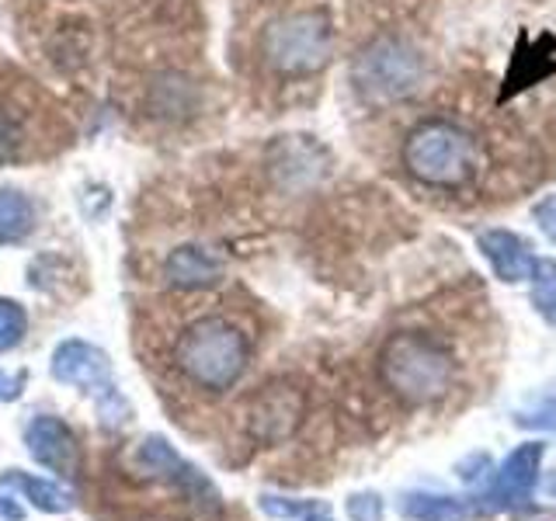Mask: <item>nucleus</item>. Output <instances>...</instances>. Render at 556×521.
I'll list each match as a JSON object with an SVG mask.
<instances>
[{
	"mask_svg": "<svg viewBox=\"0 0 556 521\" xmlns=\"http://www.w3.org/2000/svg\"><path fill=\"white\" fill-rule=\"evenodd\" d=\"M379 376L404 404H431L448 393L456 361L425 334H393L379 352Z\"/></svg>",
	"mask_w": 556,
	"mask_h": 521,
	"instance_id": "f257e3e1",
	"label": "nucleus"
},
{
	"mask_svg": "<svg viewBox=\"0 0 556 521\" xmlns=\"http://www.w3.org/2000/svg\"><path fill=\"white\" fill-rule=\"evenodd\" d=\"M404 167L428 188H466L480 170V150L473 136L452 122H425L404 143Z\"/></svg>",
	"mask_w": 556,
	"mask_h": 521,
	"instance_id": "f03ea898",
	"label": "nucleus"
},
{
	"mask_svg": "<svg viewBox=\"0 0 556 521\" xmlns=\"http://www.w3.org/2000/svg\"><path fill=\"white\" fill-rule=\"evenodd\" d=\"M181 372L205 390H226L248 365V338L223 317H202L191 323L174 347Z\"/></svg>",
	"mask_w": 556,
	"mask_h": 521,
	"instance_id": "7ed1b4c3",
	"label": "nucleus"
},
{
	"mask_svg": "<svg viewBox=\"0 0 556 521\" xmlns=\"http://www.w3.org/2000/svg\"><path fill=\"white\" fill-rule=\"evenodd\" d=\"M265 63L282 77L320 74L334 52V28L327 11H292L275 17L261 35Z\"/></svg>",
	"mask_w": 556,
	"mask_h": 521,
	"instance_id": "20e7f679",
	"label": "nucleus"
},
{
	"mask_svg": "<svg viewBox=\"0 0 556 521\" xmlns=\"http://www.w3.org/2000/svg\"><path fill=\"white\" fill-rule=\"evenodd\" d=\"M425 80V56L400 35H379L352 60V87L362 101L390 104L414 94Z\"/></svg>",
	"mask_w": 556,
	"mask_h": 521,
	"instance_id": "39448f33",
	"label": "nucleus"
},
{
	"mask_svg": "<svg viewBox=\"0 0 556 521\" xmlns=\"http://www.w3.org/2000/svg\"><path fill=\"white\" fill-rule=\"evenodd\" d=\"M477 247L486 260H491V268L501 282L515 285V282H529L532 278L535 254L526 237H518L511 230H483L477 237Z\"/></svg>",
	"mask_w": 556,
	"mask_h": 521,
	"instance_id": "423d86ee",
	"label": "nucleus"
},
{
	"mask_svg": "<svg viewBox=\"0 0 556 521\" xmlns=\"http://www.w3.org/2000/svg\"><path fill=\"white\" fill-rule=\"evenodd\" d=\"M539 459H543V448L539 445H526L518 448L515 456L501 466V473L494 480V491L486 494V504H518L532 494L535 476H539Z\"/></svg>",
	"mask_w": 556,
	"mask_h": 521,
	"instance_id": "0eeeda50",
	"label": "nucleus"
},
{
	"mask_svg": "<svg viewBox=\"0 0 556 521\" xmlns=\"http://www.w3.org/2000/svg\"><path fill=\"white\" fill-rule=\"evenodd\" d=\"M300 421V393L289 386H265L254 399V431L265 439H282Z\"/></svg>",
	"mask_w": 556,
	"mask_h": 521,
	"instance_id": "6e6552de",
	"label": "nucleus"
},
{
	"mask_svg": "<svg viewBox=\"0 0 556 521\" xmlns=\"http://www.w3.org/2000/svg\"><path fill=\"white\" fill-rule=\"evenodd\" d=\"M167 278L181 289H202L219 282V265L199 247H178L167 257Z\"/></svg>",
	"mask_w": 556,
	"mask_h": 521,
	"instance_id": "1a4fd4ad",
	"label": "nucleus"
},
{
	"mask_svg": "<svg viewBox=\"0 0 556 521\" xmlns=\"http://www.w3.org/2000/svg\"><path fill=\"white\" fill-rule=\"evenodd\" d=\"M35 226V205L28 202V195L14 188L0 191V243H17L31 233Z\"/></svg>",
	"mask_w": 556,
	"mask_h": 521,
	"instance_id": "9d476101",
	"label": "nucleus"
},
{
	"mask_svg": "<svg viewBox=\"0 0 556 521\" xmlns=\"http://www.w3.org/2000/svg\"><path fill=\"white\" fill-rule=\"evenodd\" d=\"M543 74H549V56H546V49L529 52V49H526V39H521V46L515 49V60H511L508 91H504V98H508L511 91H521V87L535 84Z\"/></svg>",
	"mask_w": 556,
	"mask_h": 521,
	"instance_id": "9b49d317",
	"label": "nucleus"
},
{
	"mask_svg": "<svg viewBox=\"0 0 556 521\" xmlns=\"http://www.w3.org/2000/svg\"><path fill=\"white\" fill-rule=\"evenodd\" d=\"M529 282H532V306L543 313L549 323H556V260L535 257Z\"/></svg>",
	"mask_w": 556,
	"mask_h": 521,
	"instance_id": "f8f14e48",
	"label": "nucleus"
},
{
	"mask_svg": "<svg viewBox=\"0 0 556 521\" xmlns=\"http://www.w3.org/2000/svg\"><path fill=\"white\" fill-rule=\"evenodd\" d=\"M404 511L417 521H459L466 508L452 497H410Z\"/></svg>",
	"mask_w": 556,
	"mask_h": 521,
	"instance_id": "ddd939ff",
	"label": "nucleus"
},
{
	"mask_svg": "<svg viewBox=\"0 0 556 521\" xmlns=\"http://www.w3.org/2000/svg\"><path fill=\"white\" fill-rule=\"evenodd\" d=\"M25 143V132H22V122H17L8 109H0V167L11 164L17 153H22Z\"/></svg>",
	"mask_w": 556,
	"mask_h": 521,
	"instance_id": "4468645a",
	"label": "nucleus"
},
{
	"mask_svg": "<svg viewBox=\"0 0 556 521\" xmlns=\"http://www.w3.org/2000/svg\"><path fill=\"white\" fill-rule=\"evenodd\" d=\"M22 330H25V313L17 309V303H4V300H0V347L17 344Z\"/></svg>",
	"mask_w": 556,
	"mask_h": 521,
	"instance_id": "2eb2a0df",
	"label": "nucleus"
},
{
	"mask_svg": "<svg viewBox=\"0 0 556 521\" xmlns=\"http://www.w3.org/2000/svg\"><path fill=\"white\" fill-rule=\"evenodd\" d=\"M532 219H535L539 230H543V233L556 243V195H546L543 202H539V205L532 208Z\"/></svg>",
	"mask_w": 556,
	"mask_h": 521,
	"instance_id": "dca6fc26",
	"label": "nucleus"
},
{
	"mask_svg": "<svg viewBox=\"0 0 556 521\" xmlns=\"http://www.w3.org/2000/svg\"><path fill=\"white\" fill-rule=\"evenodd\" d=\"M352 514H355V521H379L382 518V504L376 497H358L352 504Z\"/></svg>",
	"mask_w": 556,
	"mask_h": 521,
	"instance_id": "f3484780",
	"label": "nucleus"
}]
</instances>
